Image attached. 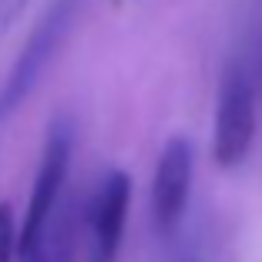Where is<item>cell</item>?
<instances>
[{"mask_svg":"<svg viewBox=\"0 0 262 262\" xmlns=\"http://www.w3.org/2000/svg\"><path fill=\"white\" fill-rule=\"evenodd\" d=\"M165 235H171V246L165 249V262H215V249L205 232H178L175 225Z\"/></svg>","mask_w":262,"mask_h":262,"instance_id":"obj_6","label":"cell"},{"mask_svg":"<svg viewBox=\"0 0 262 262\" xmlns=\"http://www.w3.org/2000/svg\"><path fill=\"white\" fill-rule=\"evenodd\" d=\"M24 262H51V259H47V255H44V249H40L37 255H31V259H24Z\"/></svg>","mask_w":262,"mask_h":262,"instance_id":"obj_8","label":"cell"},{"mask_svg":"<svg viewBox=\"0 0 262 262\" xmlns=\"http://www.w3.org/2000/svg\"><path fill=\"white\" fill-rule=\"evenodd\" d=\"M71 148H74V131L61 118L47 131L44 155H40L31 199H27V215H24V225H17V255L20 259H31L44 249L47 222H51V212L61 199L64 178H68V168H71Z\"/></svg>","mask_w":262,"mask_h":262,"instance_id":"obj_2","label":"cell"},{"mask_svg":"<svg viewBox=\"0 0 262 262\" xmlns=\"http://www.w3.org/2000/svg\"><path fill=\"white\" fill-rule=\"evenodd\" d=\"M17 255V222L10 202H0V262H14Z\"/></svg>","mask_w":262,"mask_h":262,"instance_id":"obj_7","label":"cell"},{"mask_svg":"<svg viewBox=\"0 0 262 262\" xmlns=\"http://www.w3.org/2000/svg\"><path fill=\"white\" fill-rule=\"evenodd\" d=\"M131 205V178L124 171H108L91 205V255L88 262H115L124 239Z\"/></svg>","mask_w":262,"mask_h":262,"instance_id":"obj_5","label":"cell"},{"mask_svg":"<svg viewBox=\"0 0 262 262\" xmlns=\"http://www.w3.org/2000/svg\"><path fill=\"white\" fill-rule=\"evenodd\" d=\"M192 168L195 155L188 138H171L165 145L158 168H155V185H151V219L158 232L175 229L185 219L188 192H192Z\"/></svg>","mask_w":262,"mask_h":262,"instance_id":"obj_4","label":"cell"},{"mask_svg":"<svg viewBox=\"0 0 262 262\" xmlns=\"http://www.w3.org/2000/svg\"><path fill=\"white\" fill-rule=\"evenodd\" d=\"M84 0H51L47 10L40 14V20L34 24L27 44L20 47L14 68H10L7 81L0 84V121H7L17 108H20L27 94L37 88V81L44 77V71L51 68L54 54L61 51L64 37L71 34Z\"/></svg>","mask_w":262,"mask_h":262,"instance_id":"obj_1","label":"cell"},{"mask_svg":"<svg viewBox=\"0 0 262 262\" xmlns=\"http://www.w3.org/2000/svg\"><path fill=\"white\" fill-rule=\"evenodd\" d=\"M255 138V81L246 64H229L219 81L215 101V138L212 151L222 168H235L246 162Z\"/></svg>","mask_w":262,"mask_h":262,"instance_id":"obj_3","label":"cell"}]
</instances>
